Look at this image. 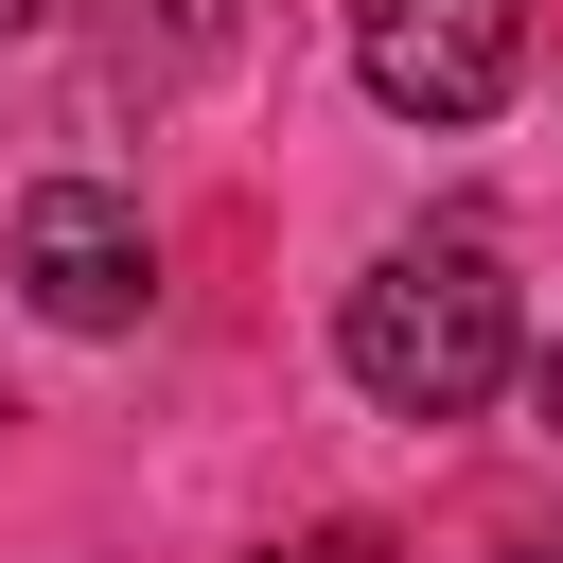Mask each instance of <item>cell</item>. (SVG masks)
Here are the masks:
<instances>
[{"label": "cell", "mask_w": 563, "mask_h": 563, "mask_svg": "<svg viewBox=\"0 0 563 563\" xmlns=\"http://www.w3.org/2000/svg\"><path fill=\"white\" fill-rule=\"evenodd\" d=\"M528 352V299L493 264V229H405L369 246V282L334 299V369L387 405V422H475Z\"/></svg>", "instance_id": "cell-1"}, {"label": "cell", "mask_w": 563, "mask_h": 563, "mask_svg": "<svg viewBox=\"0 0 563 563\" xmlns=\"http://www.w3.org/2000/svg\"><path fill=\"white\" fill-rule=\"evenodd\" d=\"M528 70V0H352V88L387 123H493Z\"/></svg>", "instance_id": "cell-2"}, {"label": "cell", "mask_w": 563, "mask_h": 563, "mask_svg": "<svg viewBox=\"0 0 563 563\" xmlns=\"http://www.w3.org/2000/svg\"><path fill=\"white\" fill-rule=\"evenodd\" d=\"M18 299H35L53 334H141V317H158V229H141V194L35 176V194H18Z\"/></svg>", "instance_id": "cell-3"}, {"label": "cell", "mask_w": 563, "mask_h": 563, "mask_svg": "<svg viewBox=\"0 0 563 563\" xmlns=\"http://www.w3.org/2000/svg\"><path fill=\"white\" fill-rule=\"evenodd\" d=\"M141 18H158L176 53H211V35H229V0H141Z\"/></svg>", "instance_id": "cell-4"}, {"label": "cell", "mask_w": 563, "mask_h": 563, "mask_svg": "<svg viewBox=\"0 0 563 563\" xmlns=\"http://www.w3.org/2000/svg\"><path fill=\"white\" fill-rule=\"evenodd\" d=\"M264 563H369V528H299V545H264Z\"/></svg>", "instance_id": "cell-5"}, {"label": "cell", "mask_w": 563, "mask_h": 563, "mask_svg": "<svg viewBox=\"0 0 563 563\" xmlns=\"http://www.w3.org/2000/svg\"><path fill=\"white\" fill-rule=\"evenodd\" d=\"M528 563H563V545H528Z\"/></svg>", "instance_id": "cell-6"}]
</instances>
